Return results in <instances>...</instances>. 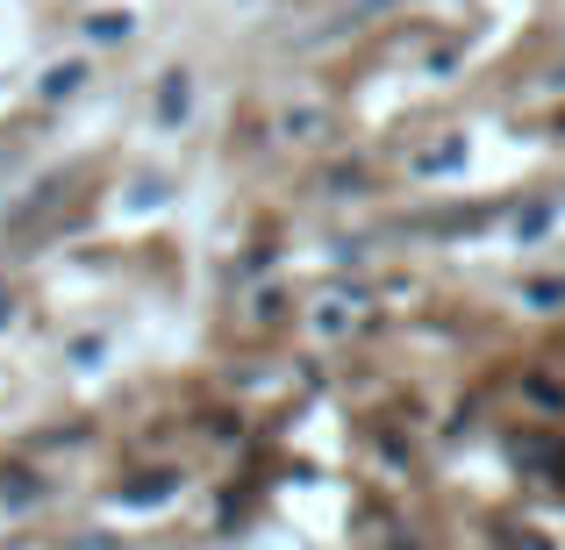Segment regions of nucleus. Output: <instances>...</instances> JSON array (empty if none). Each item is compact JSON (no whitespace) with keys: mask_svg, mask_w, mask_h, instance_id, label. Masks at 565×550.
<instances>
[]
</instances>
